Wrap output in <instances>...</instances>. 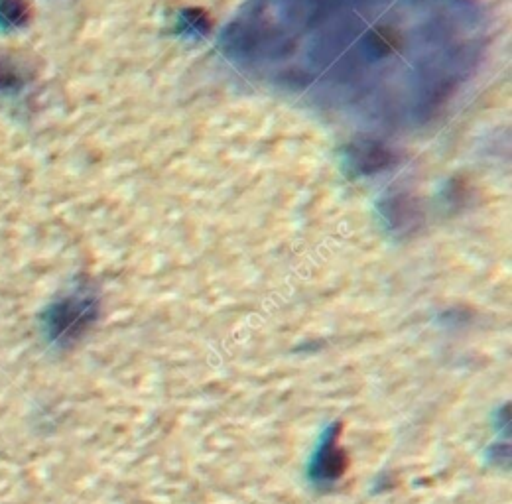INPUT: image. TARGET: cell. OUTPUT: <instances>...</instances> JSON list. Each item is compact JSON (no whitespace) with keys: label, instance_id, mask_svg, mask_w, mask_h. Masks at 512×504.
Listing matches in <instances>:
<instances>
[{"label":"cell","instance_id":"6da1fadb","mask_svg":"<svg viewBox=\"0 0 512 504\" xmlns=\"http://www.w3.org/2000/svg\"><path fill=\"white\" fill-rule=\"evenodd\" d=\"M97 317V300L93 294L79 290L56 302L46 315L50 333L65 341L81 335Z\"/></svg>","mask_w":512,"mask_h":504},{"label":"cell","instance_id":"3957f363","mask_svg":"<svg viewBox=\"0 0 512 504\" xmlns=\"http://www.w3.org/2000/svg\"><path fill=\"white\" fill-rule=\"evenodd\" d=\"M32 79L28 58L0 48V91H18Z\"/></svg>","mask_w":512,"mask_h":504},{"label":"cell","instance_id":"7a4b0ae2","mask_svg":"<svg viewBox=\"0 0 512 504\" xmlns=\"http://www.w3.org/2000/svg\"><path fill=\"white\" fill-rule=\"evenodd\" d=\"M343 432V424L335 422L331 424L323 436H321L320 445L312 457L310 463V479L318 487H331L335 485L345 471L349 469V457L345 447L339 445Z\"/></svg>","mask_w":512,"mask_h":504},{"label":"cell","instance_id":"277c9868","mask_svg":"<svg viewBox=\"0 0 512 504\" xmlns=\"http://www.w3.org/2000/svg\"><path fill=\"white\" fill-rule=\"evenodd\" d=\"M32 8L28 0H0V28L16 30L28 24Z\"/></svg>","mask_w":512,"mask_h":504}]
</instances>
